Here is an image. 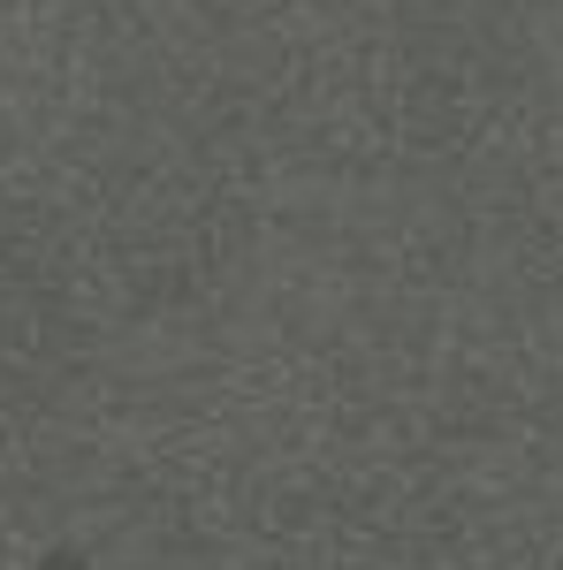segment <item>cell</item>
Listing matches in <instances>:
<instances>
[{"instance_id":"obj_1","label":"cell","mask_w":563,"mask_h":570,"mask_svg":"<svg viewBox=\"0 0 563 570\" xmlns=\"http://www.w3.org/2000/svg\"><path fill=\"white\" fill-rule=\"evenodd\" d=\"M39 570H91V563H85V556H69V548H54V556H46Z\"/></svg>"}]
</instances>
